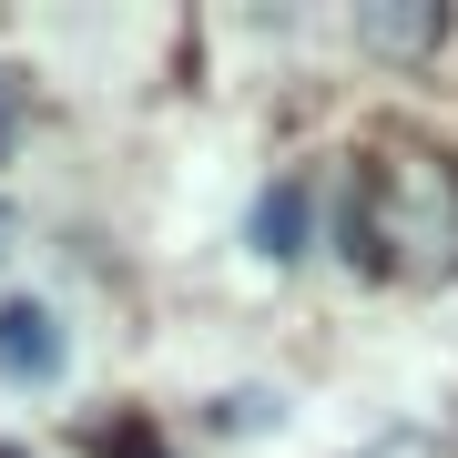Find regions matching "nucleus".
<instances>
[{
  "label": "nucleus",
  "instance_id": "nucleus-1",
  "mask_svg": "<svg viewBox=\"0 0 458 458\" xmlns=\"http://www.w3.org/2000/svg\"><path fill=\"white\" fill-rule=\"evenodd\" d=\"M336 255L367 276H458V183L418 153H377L346 183Z\"/></svg>",
  "mask_w": 458,
  "mask_h": 458
},
{
  "label": "nucleus",
  "instance_id": "nucleus-2",
  "mask_svg": "<svg viewBox=\"0 0 458 458\" xmlns=\"http://www.w3.org/2000/svg\"><path fill=\"white\" fill-rule=\"evenodd\" d=\"M62 367H72L62 316H51L41 295H11V306H0V377H11V387H62Z\"/></svg>",
  "mask_w": 458,
  "mask_h": 458
},
{
  "label": "nucleus",
  "instance_id": "nucleus-3",
  "mask_svg": "<svg viewBox=\"0 0 458 458\" xmlns=\"http://www.w3.org/2000/svg\"><path fill=\"white\" fill-rule=\"evenodd\" d=\"M245 245L265 265H306V245H316V174H276L265 183L255 214H245Z\"/></svg>",
  "mask_w": 458,
  "mask_h": 458
},
{
  "label": "nucleus",
  "instance_id": "nucleus-4",
  "mask_svg": "<svg viewBox=\"0 0 458 458\" xmlns=\"http://www.w3.org/2000/svg\"><path fill=\"white\" fill-rule=\"evenodd\" d=\"M357 31L377 51H428V41H448V11H357Z\"/></svg>",
  "mask_w": 458,
  "mask_h": 458
},
{
  "label": "nucleus",
  "instance_id": "nucleus-5",
  "mask_svg": "<svg viewBox=\"0 0 458 458\" xmlns=\"http://www.w3.org/2000/svg\"><path fill=\"white\" fill-rule=\"evenodd\" d=\"M92 448H102V458H174L153 428H132V418H123V428H92Z\"/></svg>",
  "mask_w": 458,
  "mask_h": 458
},
{
  "label": "nucleus",
  "instance_id": "nucleus-6",
  "mask_svg": "<svg viewBox=\"0 0 458 458\" xmlns=\"http://www.w3.org/2000/svg\"><path fill=\"white\" fill-rule=\"evenodd\" d=\"M21 92H31V82H21V72H0V153H11V123H21Z\"/></svg>",
  "mask_w": 458,
  "mask_h": 458
},
{
  "label": "nucleus",
  "instance_id": "nucleus-7",
  "mask_svg": "<svg viewBox=\"0 0 458 458\" xmlns=\"http://www.w3.org/2000/svg\"><path fill=\"white\" fill-rule=\"evenodd\" d=\"M0 255H11V204H0Z\"/></svg>",
  "mask_w": 458,
  "mask_h": 458
},
{
  "label": "nucleus",
  "instance_id": "nucleus-8",
  "mask_svg": "<svg viewBox=\"0 0 458 458\" xmlns=\"http://www.w3.org/2000/svg\"><path fill=\"white\" fill-rule=\"evenodd\" d=\"M0 458H21V448H0Z\"/></svg>",
  "mask_w": 458,
  "mask_h": 458
}]
</instances>
